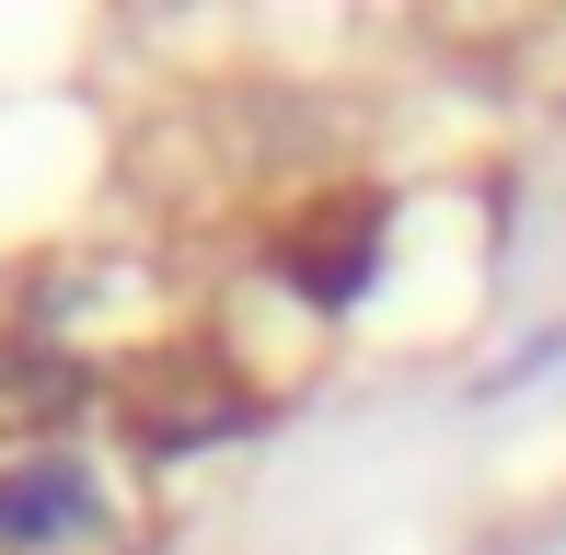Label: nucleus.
I'll return each mask as SVG.
<instances>
[{
    "instance_id": "obj_1",
    "label": "nucleus",
    "mask_w": 566,
    "mask_h": 555,
    "mask_svg": "<svg viewBox=\"0 0 566 555\" xmlns=\"http://www.w3.org/2000/svg\"><path fill=\"white\" fill-rule=\"evenodd\" d=\"M116 533V486L93 451H0V555H93Z\"/></svg>"
},
{
    "instance_id": "obj_2",
    "label": "nucleus",
    "mask_w": 566,
    "mask_h": 555,
    "mask_svg": "<svg viewBox=\"0 0 566 555\" xmlns=\"http://www.w3.org/2000/svg\"><path fill=\"white\" fill-rule=\"evenodd\" d=\"M381 220H394L381 186H336L324 209L277 220V278H290L313 313H347V301L370 290V266H381Z\"/></svg>"
}]
</instances>
